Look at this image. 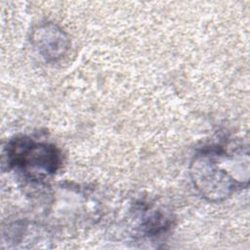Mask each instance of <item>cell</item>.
Returning a JSON list of instances; mask_svg holds the SVG:
<instances>
[{"label":"cell","mask_w":250,"mask_h":250,"mask_svg":"<svg viewBox=\"0 0 250 250\" xmlns=\"http://www.w3.org/2000/svg\"><path fill=\"white\" fill-rule=\"evenodd\" d=\"M234 154L229 155L223 148H211L197 154L190 165V176L194 187L211 201H220L243 186V181L231 175L234 164L248 159ZM247 185V183H245Z\"/></svg>","instance_id":"6da1fadb"},{"label":"cell","mask_w":250,"mask_h":250,"mask_svg":"<svg viewBox=\"0 0 250 250\" xmlns=\"http://www.w3.org/2000/svg\"><path fill=\"white\" fill-rule=\"evenodd\" d=\"M8 159L13 165L40 174H53L60 164V155L54 146L36 144L27 138L12 141L7 149Z\"/></svg>","instance_id":"7a4b0ae2"},{"label":"cell","mask_w":250,"mask_h":250,"mask_svg":"<svg viewBox=\"0 0 250 250\" xmlns=\"http://www.w3.org/2000/svg\"><path fill=\"white\" fill-rule=\"evenodd\" d=\"M32 42L41 56L47 61H56L62 58L69 45L65 33L53 23L39 26L33 32Z\"/></svg>","instance_id":"3957f363"}]
</instances>
